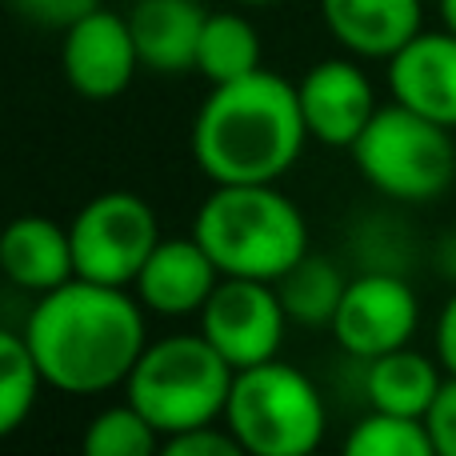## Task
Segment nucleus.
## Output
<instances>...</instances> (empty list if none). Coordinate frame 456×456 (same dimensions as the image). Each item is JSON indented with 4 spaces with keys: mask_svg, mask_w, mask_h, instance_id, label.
Here are the masks:
<instances>
[{
    "mask_svg": "<svg viewBox=\"0 0 456 456\" xmlns=\"http://www.w3.org/2000/svg\"><path fill=\"white\" fill-rule=\"evenodd\" d=\"M45 385L69 396L109 393L125 385L144 353V305L125 289L72 276L53 292H40L24 324Z\"/></svg>",
    "mask_w": 456,
    "mask_h": 456,
    "instance_id": "nucleus-1",
    "label": "nucleus"
},
{
    "mask_svg": "<svg viewBox=\"0 0 456 456\" xmlns=\"http://www.w3.org/2000/svg\"><path fill=\"white\" fill-rule=\"evenodd\" d=\"M305 141L313 136L297 85L265 69L213 85L192 125V157L213 184H276Z\"/></svg>",
    "mask_w": 456,
    "mask_h": 456,
    "instance_id": "nucleus-2",
    "label": "nucleus"
},
{
    "mask_svg": "<svg viewBox=\"0 0 456 456\" xmlns=\"http://www.w3.org/2000/svg\"><path fill=\"white\" fill-rule=\"evenodd\" d=\"M192 236L216 260L221 276L268 284L308 252L305 213L276 184H216L197 208Z\"/></svg>",
    "mask_w": 456,
    "mask_h": 456,
    "instance_id": "nucleus-3",
    "label": "nucleus"
},
{
    "mask_svg": "<svg viewBox=\"0 0 456 456\" xmlns=\"http://www.w3.org/2000/svg\"><path fill=\"white\" fill-rule=\"evenodd\" d=\"M232 377L236 369L208 345L205 332H192L144 345L125 388L128 401L152 420V428L160 436H173L221 420Z\"/></svg>",
    "mask_w": 456,
    "mask_h": 456,
    "instance_id": "nucleus-4",
    "label": "nucleus"
},
{
    "mask_svg": "<svg viewBox=\"0 0 456 456\" xmlns=\"http://www.w3.org/2000/svg\"><path fill=\"white\" fill-rule=\"evenodd\" d=\"M224 425L252 456H308L324 441L329 412L316 385L284 361L236 369Z\"/></svg>",
    "mask_w": 456,
    "mask_h": 456,
    "instance_id": "nucleus-5",
    "label": "nucleus"
},
{
    "mask_svg": "<svg viewBox=\"0 0 456 456\" xmlns=\"http://www.w3.org/2000/svg\"><path fill=\"white\" fill-rule=\"evenodd\" d=\"M353 160L361 176L388 200H409L425 205L449 192L456 181V144L452 128L404 109V104H385L377 117L356 136Z\"/></svg>",
    "mask_w": 456,
    "mask_h": 456,
    "instance_id": "nucleus-6",
    "label": "nucleus"
},
{
    "mask_svg": "<svg viewBox=\"0 0 456 456\" xmlns=\"http://www.w3.org/2000/svg\"><path fill=\"white\" fill-rule=\"evenodd\" d=\"M69 236L80 281L128 289L160 244V221L144 197L112 189L93 197L72 216Z\"/></svg>",
    "mask_w": 456,
    "mask_h": 456,
    "instance_id": "nucleus-7",
    "label": "nucleus"
},
{
    "mask_svg": "<svg viewBox=\"0 0 456 456\" xmlns=\"http://www.w3.org/2000/svg\"><path fill=\"white\" fill-rule=\"evenodd\" d=\"M284 324L289 313L276 297V284L248 276H221L200 308V332L232 369H252L281 356Z\"/></svg>",
    "mask_w": 456,
    "mask_h": 456,
    "instance_id": "nucleus-8",
    "label": "nucleus"
},
{
    "mask_svg": "<svg viewBox=\"0 0 456 456\" xmlns=\"http://www.w3.org/2000/svg\"><path fill=\"white\" fill-rule=\"evenodd\" d=\"M420 321V305L412 284L393 268H369L353 276L340 297V308L332 316V337L356 361H377L385 353H396L412 340Z\"/></svg>",
    "mask_w": 456,
    "mask_h": 456,
    "instance_id": "nucleus-9",
    "label": "nucleus"
},
{
    "mask_svg": "<svg viewBox=\"0 0 456 456\" xmlns=\"http://www.w3.org/2000/svg\"><path fill=\"white\" fill-rule=\"evenodd\" d=\"M61 64L64 80L88 101L120 96L133 85L136 69H144L133 28H128V16H117L109 8H93L72 28H64Z\"/></svg>",
    "mask_w": 456,
    "mask_h": 456,
    "instance_id": "nucleus-10",
    "label": "nucleus"
},
{
    "mask_svg": "<svg viewBox=\"0 0 456 456\" xmlns=\"http://www.w3.org/2000/svg\"><path fill=\"white\" fill-rule=\"evenodd\" d=\"M300 112H305L308 136L329 149H353L356 136L364 133L372 117H377V93L372 80L353 61H321L300 77L297 85Z\"/></svg>",
    "mask_w": 456,
    "mask_h": 456,
    "instance_id": "nucleus-11",
    "label": "nucleus"
},
{
    "mask_svg": "<svg viewBox=\"0 0 456 456\" xmlns=\"http://www.w3.org/2000/svg\"><path fill=\"white\" fill-rule=\"evenodd\" d=\"M393 101L420 117L456 128V32L420 28L396 56H388Z\"/></svg>",
    "mask_w": 456,
    "mask_h": 456,
    "instance_id": "nucleus-12",
    "label": "nucleus"
},
{
    "mask_svg": "<svg viewBox=\"0 0 456 456\" xmlns=\"http://www.w3.org/2000/svg\"><path fill=\"white\" fill-rule=\"evenodd\" d=\"M216 284H221V268H216V260L208 256L197 236H189V240H165L160 236V244L144 260L133 289L141 297V305L152 308V313L189 316L205 308V300L213 297Z\"/></svg>",
    "mask_w": 456,
    "mask_h": 456,
    "instance_id": "nucleus-13",
    "label": "nucleus"
},
{
    "mask_svg": "<svg viewBox=\"0 0 456 456\" xmlns=\"http://www.w3.org/2000/svg\"><path fill=\"white\" fill-rule=\"evenodd\" d=\"M321 16L348 53L369 61L396 56L425 28L420 0H321Z\"/></svg>",
    "mask_w": 456,
    "mask_h": 456,
    "instance_id": "nucleus-14",
    "label": "nucleus"
},
{
    "mask_svg": "<svg viewBox=\"0 0 456 456\" xmlns=\"http://www.w3.org/2000/svg\"><path fill=\"white\" fill-rule=\"evenodd\" d=\"M0 273L28 292H53L77 276L72 236L48 216H16L0 228Z\"/></svg>",
    "mask_w": 456,
    "mask_h": 456,
    "instance_id": "nucleus-15",
    "label": "nucleus"
},
{
    "mask_svg": "<svg viewBox=\"0 0 456 456\" xmlns=\"http://www.w3.org/2000/svg\"><path fill=\"white\" fill-rule=\"evenodd\" d=\"M205 4L200 0H136L128 12L141 64L160 77L197 69V45L205 32Z\"/></svg>",
    "mask_w": 456,
    "mask_h": 456,
    "instance_id": "nucleus-16",
    "label": "nucleus"
},
{
    "mask_svg": "<svg viewBox=\"0 0 456 456\" xmlns=\"http://www.w3.org/2000/svg\"><path fill=\"white\" fill-rule=\"evenodd\" d=\"M444 377H449V372H441V364L412 353V348L404 345V348H396V353H385V356H377V361H369V372H364V401H369V409H380V412L425 417L428 404L441 393Z\"/></svg>",
    "mask_w": 456,
    "mask_h": 456,
    "instance_id": "nucleus-17",
    "label": "nucleus"
},
{
    "mask_svg": "<svg viewBox=\"0 0 456 456\" xmlns=\"http://www.w3.org/2000/svg\"><path fill=\"white\" fill-rule=\"evenodd\" d=\"M273 284H276V297H281L289 321H297V324H332V316H337V308H340V297H345V289H348L345 273H340L329 256H321V252H313V248Z\"/></svg>",
    "mask_w": 456,
    "mask_h": 456,
    "instance_id": "nucleus-18",
    "label": "nucleus"
},
{
    "mask_svg": "<svg viewBox=\"0 0 456 456\" xmlns=\"http://www.w3.org/2000/svg\"><path fill=\"white\" fill-rule=\"evenodd\" d=\"M260 69V37L248 16L208 12L197 45V72L208 85H228Z\"/></svg>",
    "mask_w": 456,
    "mask_h": 456,
    "instance_id": "nucleus-19",
    "label": "nucleus"
},
{
    "mask_svg": "<svg viewBox=\"0 0 456 456\" xmlns=\"http://www.w3.org/2000/svg\"><path fill=\"white\" fill-rule=\"evenodd\" d=\"M40 385H45V377H40V364L24 332L0 329V441L12 436L32 417Z\"/></svg>",
    "mask_w": 456,
    "mask_h": 456,
    "instance_id": "nucleus-20",
    "label": "nucleus"
},
{
    "mask_svg": "<svg viewBox=\"0 0 456 456\" xmlns=\"http://www.w3.org/2000/svg\"><path fill=\"white\" fill-rule=\"evenodd\" d=\"M348 456H436L425 417H401V412L372 409L353 425L345 441Z\"/></svg>",
    "mask_w": 456,
    "mask_h": 456,
    "instance_id": "nucleus-21",
    "label": "nucleus"
},
{
    "mask_svg": "<svg viewBox=\"0 0 456 456\" xmlns=\"http://www.w3.org/2000/svg\"><path fill=\"white\" fill-rule=\"evenodd\" d=\"M160 444H165V436L152 428V420L133 401H125L88 420L80 449L88 456H152L160 452Z\"/></svg>",
    "mask_w": 456,
    "mask_h": 456,
    "instance_id": "nucleus-22",
    "label": "nucleus"
},
{
    "mask_svg": "<svg viewBox=\"0 0 456 456\" xmlns=\"http://www.w3.org/2000/svg\"><path fill=\"white\" fill-rule=\"evenodd\" d=\"M160 452L165 456H240V441H236L232 428H216L213 425H197V428H184V433H173L165 436V444H160Z\"/></svg>",
    "mask_w": 456,
    "mask_h": 456,
    "instance_id": "nucleus-23",
    "label": "nucleus"
},
{
    "mask_svg": "<svg viewBox=\"0 0 456 456\" xmlns=\"http://www.w3.org/2000/svg\"><path fill=\"white\" fill-rule=\"evenodd\" d=\"M20 20L37 24V28H72L80 16H88L93 8H101V0H8Z\"/></svg>",
    "mask_w": 456,
    "mask_h": 456,
    "instance_id": "nucleus-24",
    "label": "nucleus"
},
{
    "mask_svg": "<svg viewBox=\"0 0 456 456\" xmlns=\"http://www.w3.org/2000/svg\"><path fill=\"white\" fill-rule=\"evenodd\" d=\"M425 425L436 456H456V377H444L441 393L425 412Z\"/></svg>",
    "mask_w": 456,
    "mask_h": 456,
    "instance_id": "nucleus-25",
    "label": "nucleus"
},
{
    "mask_svg": "<svg viewBox=\"0 0 456 456\" xmlns=\"http://www.w3.org/2000/svg\"><path fill=\"white\" fill-rule=\"evenodd\" d=\"M436 361L449 377H456V292L444 300L441 321H436Z\"/></svg>",
    "mask_w": 456,
    "mask_h": 456,
    "instance_id": "nucleus-26",
    "label": "nucleus"
},
{
    "mask_svg": "<svg viewBox=\"0 0 456 456\" xmlns=\"http://www.w3.org/2000/svg\"><path fill=\"white\" fill-rule=\"evenodd\" d=\"M436 273L456 284V228H449L441 236V244H436Z\"/></svg>",
    "mask_w": 456,
    "mask_h": 456,
    "instance_id": "nucleus-27",
    "label": "nucleus"
},
{
    "mask_svg": "<svg viewBox=\"0 0 456 456\" xmlns=\"http://www.w3.org/2000/svg\"><path fill=\"white\" fill-rule=\"evenodd\" d=\"M441 20L449 32H456V0H441Z\"/></svg>",
    "mask_w": 456,
    "mask_h": 456,
    "instance_id": "nucleus-28",
    "label": "nucleus"
},
{
    "mask_svg": "<svg viewBox=\"0 0 456 456\" xmlns=\"http://www.w3.org/2000/svg\"><path fill=\"white\" fill-rule=\"evenodd\" d=\"M236 4H281V0H236Z\"/></svg>",
    "mask_w": 456,
    "mask_h": 456,
    "instance_id": "nucleus-29",
    "label": "nucleus"
}]
</instances>
